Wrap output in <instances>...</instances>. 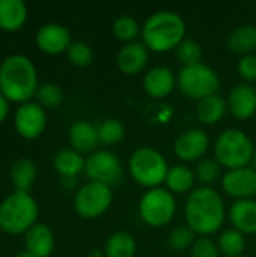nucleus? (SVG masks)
<instances>
[{
    "label": "nucleus",
    "mask_w": 256,
    "mask_h": 257,
    "mask_svg": "<svg viewBox=\"0 0 256 257\" xmlns=\"http://www.w3.org/2000/svg\"><path fill=\"white\" fill-rule=\"evenodd\" d=\"M184 215L187 226L199 236L216 233L226 217V208L217 190L208 185L196 187L189 193Z\"/></svg>",
    "instance_id": "nucleus-1"
},
{
    "label": "nucleus",
    "mask_w": 256,
    "mask_h": 257,
    "mask_svg": "<svg viewBox=\"0 0 256 257\" xmlns=\"http://www.w3.org/2000/svg\"><path fill=\"white\" fill-rule=\"evenodd\" d=\"M39 87L35 63L24 54H11L0 63V92L15 104H24L35 98Z\"/></svg>",
    "instance_id": "nucleus-2"
},
{
    "label": "nucleus",
    "mask_w": 256,
    "mask_h": 257,
    "mask_svg": "<svg viewBox=\"0 0 256 257\" xmlns=\"http://www.w3.org/2000/svg\"><path fill=\"white\" fill-rule=\"evenodd\" d=\"M187 24L184 18L169 9L152 12L142 24V42L148 50L166 53L177 48L186 39Z\"/></svg>",
    "instance_id": "nucleus-3"
},
{
    "label": "nucleus",
    "mask_w": 256,
    "mask_h": 257,
    "mask_svg": "<svg viewBox=\"0 0 256 257\" xmlns=\"http://www.w3.org/2000/svg\"><path fill=\"white\" fill-rule=\"evenodd\" d=\"M39 208L30 193L14 191L0 203V230L6 235H26L38 223Z\"/></svg>",
    "instance_id": "nucleus-4"
},
{
    "label": "nucleus",
    "mask_w": 256,
    "mask_h": 257,
    "mask_svg": "<svg viewBox=\"0 0 256 257\" xmlns=\"http://www.w3.org/2000/svg\"><path fill=\"white\" fill-rule=\"evenodd\" d=\"M255 146L250 137L240 128H228L216 139L214 158L222 167L240 169L252 163Z\"/></svg>",
    "instance_id": "nucleus-5"
},
{
    "label": "nucleus",
    "mask_w": 256,
    "mask_h": 257,
    "mask_svg": "<svg viewBox=\"0 0 256 257\" xmlns=\"http://www.w3.org/2000/svg\"><path fill=\"white\" fill-rule=\"evenodd\" d=\"M128 170L133 179L148 190L164 184L169 164L164 155L149 146L136 149L128 160Z\"/></svg>",
    "instance_id": "nucleus-6"
},
{
    "label": "nucleus",
    "mask_w": 256,
    "mask_h": 257,
    "mask_svg": "<svg viewBox=\"0 0 256 257\" xmlns=\"http://www.w3.org/2000/svg\"><path fill=\"white\" fill-rule=\"evenodd\" d=\"M177 86L184 95L199 101L205 96L217 93L220 78L210 65L201 62L183 66L177 75Z\"/></svg>",
    "instance_id": "nucleus-7"
},
{
    "label": "nucleus",
    "mask_w": 256,
    "mask_h": 257,
    "mask_svg": "<svg viewBox=\"0 0 256 257\" xmlns=\"http://www.w3.org/2000/svg\"><path fill=\"white\" fill-rule=\"evenodd\" d=\"M177 212V200L167 188L157 187L148 190L139 202L140 218L152 227H161L172 221Z\"/></svg>",
    "instance_id": "nucleus-8"
},
{
    "label": "nucleus",
    "mask_w": 256,
    "mask_h": 257,
    "mask_svg": "<svg viewBox=\"0 0 256 257\" xmlns=\"http://www.w3.org/2000/svg\"><path fill=\"white\" fill-rule=\"evenodd\" d=\"M112 200V187L101 182L89 181L75 191L74 209L81 218L94 220L101 217L110 208Z\"/></svg>",
    "instance_id": "nucleus-9"
},
{
    "label": "nucleus",
    "mask_w": 256,
    "mask_h": 257,
    "mask_svg": "<svg viewBox=\"0 0 256 257\" xmlns=\"http://www.w3.org/2000/svg\"><path fill=\"white\" fill-rule=\"evenodd\" d=\"M84 173L89 181L101 182L112 187L122 179L124 167L115 152L107 149H98L86 158Z\"/></svg>",
    "instance_id": "nucleus-10"
},
{
    "label": "nucleus",
    "mask_w": 256,
    "mask_h": 257,
    "mask_svg": "<svg viewBox=\"0 0 256 257\" xmlns=\"http://www.w3.org/2000/svg\"><path fill=\"white\" fill-rule=\"evenodd\" d=\"M47 126V111L36 101L20 104L14 114V128L24 140L38 139Z\"/></svg>",
    "instance_id": "nucleus-11"
},
{
    "label": "nucleus",
    "mask_w": 256,
    "mask_h": 257,
    "mask_svg": "<svg viewBox=\"0 0 256 257\" xmlns=\"http://www.w3.org/2000/svg\"><path fill=\"white\" fill-rule=\"evenodd\" d=\"M223 191L235 200L256 196V170L250 166L231 169L222 178Z\"/></svg>",
    "instance_id": "nucleus-12"
},
{
    "label": "nucleus",
    "mask_w": 256,
    "mask_h": 257,
    "mask_svg": "<svg viewBox=\"0 0 256 257\" xmlns=\"http://www.w3.org/2000/svg\"><path fill=\"white\" fill-rule=\"evenodd\" d=\"M210 148V139L201 128H192L180 134L174 143L175 155L186 163L199 161Z\"/></svg>",
    "instance_id": "nucleus-13"
},
{
    "label": "nucleus",
    "mask_w": 256,
    "mask_h": 257,
    "mask_svg": "<svg viewBox=\"0 0 256 257\" xmlns=\"http://www.w3.org/2000/svg\"><path fill=\"white\" fill-rule=\"evenodd\" d=\"M35 42L42 53L51 56L68 51L72 44L69 30L59 23H47L39 27L35 35Z\"/></svg>",
    "instance_id": "nucleus-14"
},
{
    "label": "nucleus",
    "mask_w": 256,
    "mask_h": 257,
    "mask_svg": "<svg viewBox=\"0 0 256 257\" xmlns=\"http://www.w3.org/2000/svg\"><path fill=\"white\" fill-rule=\"evenodd\" d=\"M148 60H149V50L143 42L139 41L124 44L116 54V65L127 75H133L143 71Z\"/></svg>",
    "instance_id": "nucleus-15"
},
{
    "label": "nucleus",
    "mask_w": 256,
    "mask_h": 257,
    "mask_svg": "<svg viewBox=\"0 0 256 257\" xmlns=\"http://www.w3.org/2000/svg\"><path fill=\"white\" fill-rule=\"evenodd\" d=\"M228 110L237 119H249L256 113V89L250 84H235L228 95Z\"/></svg>",
    "instance_id": "nucleus-16"
},
{
    "label": "nucleus",
    "mask_w": 256,
    "mask_h": 257,
    "mask_svg": "<svg viewBox=\"0 0 256 257\" xmlns=\"http://www.w3.org/2000/svg\"><path fill=\"white\" fill-rule=\"evenodd\" d=\"M177 86V77L169 66L157 65L146 71L143 89L152 98H166Z\"/></svg>",
    "instance_id": "nucleus-17"
},
{
    "label": "nucleus",
    "mask_w": 256,
    "mask_h": 257,
    "mask_svg": "<svg viewBox=\"0 0 256 257\" xmlns=\"http://www.w3.org/2000/svg\"><path fill=\"white\" fill-rule=\"evenodd\" d=\"M68 140L71 149L77 151L78 154H92L95 152L97 145L100 143L98 128L86 120H77L69 126Z\"/></svg>",
    "instance_id": "nucleus-18"
},
{
    "label": "nucleus",
    "mask_w": 256,
    "mask_h": 257,
    "mask_svg": "<svg viewBox=\"0 0 256 257\" xmlns=\"http://www.w3.org/2000/svg\"><path fill=\"white\" fill-rule=\"evenodd\" d=\"M231 224L234 229L243 235L256 233V200L255 199H241L235 200L228 212Z\"/></svg>",
    "instance_id": "nucleus-19"
},
{
    "label": "nucleus",
    "mask_w": 256,
    "mask_h": 257,
    "mask_svg": "<svg viewBox=\"0 0 256 257\" xmlns=\"http://www.w3.org/2000/svg\"><path fill=\"white\" fill-rule=\"evenodd\" d=\"M26 251L36 257H50L54 250V235L53 230L44 224L36 223L26 235H24Z\"/></svg>",
    "instance_id": "nucleus-20"
},
{
    "label": "nucleus",
    "mask_w": 256,
    "mask_h": 257,
    "mask_svg": "<svg viewBox=\"0 0 256 257\" xmlns=\"http://www.w3.org/2000/svg\"><path fill=\"white\" fill-rule=\"evenodd\" d=\"M29 17L27 5L23 0H0V29L12 33L26 24Z\"/></svg>",
    "instance_id": "nucleus-21"
},
{
    "label": "nucleus",
    "mask_w": 256,
    "mask_h": 257,
    "mask_svg": "<svg viewBox=\"0 0 256 257\" xmlns=\"http://www.w3.org/2000/svg\"><path fill=\"white\" fill-rule=\"evenodd\" d=\"M86 158L74 149H62L53 158L54 170L63 178H77L81 172H84Z\"/></svg>",
    "instance_id": "nucleus-22"
},
{
    "label": "nucleus",
    "mask_w": 256,
    "mask_h": 257,
    "mask_svg": "<svg viewBox=\"0 0 256 257\" xmlns=\"http://www.w3.org/2000/svg\"><path fill=\"white\" fill-rule=\"evenodd\" d=\"M226 110H228L226 99L222 95L214 93V95L205 96V98L198 101L196 116L202 123L213 125V123H217L219 120L223 119Z\"/></svg>",
    "instance_id": "nucleus-23"
},
{
    "label": "nucleus",
    "mask_w": 256,
    "mask_h": 257,
    "mask_svg": "<svg viewBox=\"0 0 256 257\" xmlns=\"http://www.w3.org/2000/svg\"><path fill=\"white\" fill-rule=\"evenodd\" d=\"M195 172L186 164H174L169 167L166 176V188L174 194L190 193L195 190Z\"/></svg>",
    "instance_id": "nucleus-24"
},
{
    "label": "nucleus",
    "mask_w": 256,
    "mask_h": 257,
    "mask_svg": "<svg viewBox=\"0 0 256 257\" xmlns=\"http://www.w3.org/2000/svg\"><path fill=\"white\" fill-rule=\"evenodd\" d=\"M228 48L237 54L246 56L252 54L256 48V26L253 24H241L235 27L228 39H226Z\"/></svg>",
    "instance_id": "nucleus-25"
},
{
    "label": "nucleus",
    "mask_w": 256,
    "mask_h": 257,
    "mask_svg": "<svg viewBox=\"0 0 256 257\" xmlns=\"http://www.w3.org/2000/svg\"><path fill=\"white\" fill-rule=\"evenodd\" d=\"M11 178H12V184L15 187V191L29 193L35 184V179H36L35 163L29 158H18L12 164Z\"/></svg>",
    "instance_id": "nucleus-26"
},
{
    "label": "nucleus",
    "mask_w": 256,
    "mask_h": 257,
    "mask_svg": "<svg viewBox=\"0 0 256 257\" xmlns=\"http://www.w3.org/2000/svg\"><path fill=\"white\" fill-rule=\"evenodd\" d=\"M104 257H134L136 239L128 232L112 233L104 244Z\"/></svg>",
    "instance_id": "nucleus-27"
},
{
    "label": "nucleus",
    "mask_w": 256,
    "mask_h": 257,
    "mask_svg": "<svg viewBox=\"0 0 256 257\" xmlns=\"http://www.w3.org/2000/svg\"><path fill=\"white\" fill-rule=\"evenodd\" d=\"M219 250L225 257L241 256L246 247V238L237 229H226L220 233L217 241Z\"/></svg>",
    "instance_id": "nucleus-28"
},
{
    "label": "nucleus",
    "mask_w": 256,
    "mask_h": 257,
    "mask_svg": "<svg viewBox=\"0 0 256 257\" xmlns=\"http://www.w3.org/2000/svg\"><path fill=\"white\" fill-rule=\"evenodd\" d=\"M112 30H113L115 36L125 44L136 41V38L142 35V26L131 15H119L113 21Z\"/></svg>",
    "instance_id": "nucleus-29"
},
{
    "label": "nucleus",
    "mask_w": 256,
    "mask_h": 257,
    "mask_svg": "<svg viewBox=\"0 0 256 257\" xmlns=\"http://www.w3.org/2000/svg\"><path fill=\"white\" fill-rule=\"evenodd\" d=\"M220 170H222V166L219 164V161H217L216 158L204 157L202 160H199V161L196 163L195 176H196V179H198L202 185L211 187V184L216 182V181L219 179Z\"/></svg>",
    "instance_id": "nucleus-30"
},
{
    "label": "nucleus",
    "mask_w": 256,
    "mask_h": 257,
    "mask_svg": "<svg viewBox=\"0 0 256 257\" xmlns=\"http://www.w3.org/2000/svg\"><path fill=\"white\" fill-rule=\"evenodd\" d=\"M98 137L101 143L106 145H115L121 142L125 136V126L121 120L115 117H109L103 120L98 126Z\"/></svg>",
    "instance_id": "nucleus-31"
},
{
    "label": "nucleus",
    "mask_w": 256,
    "mask_h": 257,
    "mask_svg": "<svg viewBox=\"0 0 256 257\" xmlns=\"http://www.w3.org/2000/svg\"><path fill=\"white\" fill-rule=\"evenodd\" d=\"M175 50H177V57L183 63V66H189V65L202 62L204 51H202L201 44L195 39L186 38Z\"/></svg>",
    "instance_id": "nucleus-32"
},
{
    "label": "nucleus",
    "mask_w": 256,
    "mask_h": 257,
    "mask_svg": "<svg viewBox=\"0 0 256 257\" xmlns=\"http://www.w3.org/2000/svg\"><path fill=\"white\" fill-rule=\"evenodd\" d=\"M35 99L44 108H56L63 101V92L54 83H44L39 84Z\"/></svg>",
    "instance_id": "nucleus-33"
},
{
    "label": "nucleus",
    "mask_w": 256,
    "mask_h": 257,
    "mask_svg": "<svg viewBox=\"0 0 256 257\" xmlns=\"http://www.w3.org/2000/svg\"><path fill=\"white\" fill-rule=\"evenodd\" d=\"M195 241H196V233L187 224L175 227L167 236V245L177 251L192 248Z\"/></svg>",
    "instance_id": "nucleus-34"
},
{
    "label": "nucleus",
    "mask_w": 256,
    "mask_h": 257,
    "mask_svg": "<svg viewBox=\"0 0 256 257\" xmlns=\"http://www.w3.org/2000/svg\"><path fill=\"white\" fill-rule=\"evenodd\" d=\"M68 60L75 66H88L94 60V50L89 44L83 41H75L69 45L66 51Z\"/></svg>",
    "instance_id": "nucleus-35"
},
{
    "label": "nucleus",
    "mask_w": 256,
    "mask_h": 257,
    "mask_svg": "<svg viewBox=\"0 0 256 257\" xmlns=\"http://www.w3.org/2000/svg\"><path fill=\"white\" fill-rule=\"evenodd\" d=\"M190 257H220V250L211 238L199 236L190 248Z\"/></svg>",
    "instance_id": "nucleus-36"
},
{
    "label": "nucleus",
    "mask_w": 256,
    "mask_h": 257,
    "mask_svg": "<svg viewBox=\"0 0 256 257\" xmlns=\"http://www.w3.org/2000/svg\"><path fill=\"white\" fill-rule=\"evenodd\" d=\"M238 74L246 80V81H255L256 80V56L252 54H246L241 56V59L238 60L237 65Z\"/></svg>",
    "instance_id": "nucleus-37"
},
{
    "label": "nucleus",
    "mask_w": 256,
    "mask_h": 257,
    "mask_svg": "<svg viewBox=\"0 0 256 257\" xmlns=\"http://www.w3.org/2000/svg\"><path fill=\"white\" fill-rule=\"evenodd\" d=\"M8 114H9V101L0 92V125L6 120Z\"/></svg>",
    "instance_id": "nucleus-38"
},
{
    "label": "nucleus",
    "mask_w": 256,
    "mask_h": 257,
    "mask_svg": "<svg viewBox=\"0 0 256 257\" xmlns=\"http://www.w3.org/2000/svg\"><path fill=\"white\" fill-rule=\"evenodd\" d=\"M89 257H104V251L100 250V248H94V250L91 251Z\"/></svg>",
    "instance_id": "nucleus-39"
},
{
    "label": "nucleus",
    "mask_w": 256,
    "mask_h": 257,
    "mask_svg": "<svg viewBox=\"0 0 256 257\" xmlns=\"http://www.w3.org/2000/svg\"><path fill=\"white\" fill-rule=\"evenodd\" d=\"M15 257H36V256H33V254H30V253L24 251V253H20V254H17Z\"/></svg>",
    "instance_id": "nucleus-40"
},
{
    "label": "nucleus",
    "mask_w": 256,
    "mask_h": 257,
    "mask_svg": "<svg viewBox=\"0 0 256 257\" xmlns=\"http://www.w3.org/2000/svg\"><path fill=\"white\" fill-rule=\"evenodd\" d=\"M252 167L256 170V149L255 152H253V157H252Z\"/></svg>",
    "instance_id": "nucleus-41"
},
{
    "label": "nucleus",
    "mask_w": 256,
    "mask_h": 257,
    "mask_svg": "<svg viewBox=\"0 0 256 257\" xmlns=\"http://www.w3.org/2000/svg\"><path fill=\"white\" fill-rule=\"evenodd\" d=\"M235 257H246V256H243V254H241V256H235Z\"/></svg>",
    "instance_id": "nucleus-42"
}]
</instances>
